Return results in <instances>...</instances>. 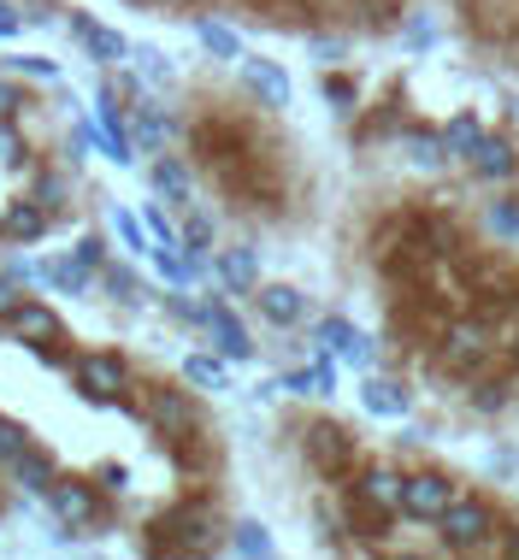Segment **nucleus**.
I'll list each match as a JSON object with an SVG mask.
<instances>
[{
    "label": "nucleus",
    "mask_w": 519,
    "mask_h": 560,
    "mask_svg": "<svg viewBox=\"0 0 519 560\" xmlns=\"http://www.w3.org/2000/svg\"><path fill=\"white\" fill-rule=\"evenodd\" d=\"M496 532V520H491V508L484 502H466V495H454L449 508H442V520H437V537H442V549H454V555H472V549H484Z\"/></svg>",
    "instance_id": "f257e3e1"
},
{
    "label": "nucleus",
    "mask_w": 519,
    "mask_h": 560,
    "mask_svg": "<svg viewBox=\"0 0 519 560\" xmlns=\"http://www.w3.org/2000/svg\"><path fill=\"white\" fill-rule=\"evenodd\" d=\"M372 354H378V348H372V337H366V330H355V342H348L337 360H348V366H360V372H366V366H372Z\"/></svg>",
    "instance_id": "f704fd0d"
},
{
    "label": "nucleus",
    "mask_w": 519,
    "mask_h": 560,
    "mask_svg": "<svg viewBox=\"0 0 519 560\" xmlns=\"http://www.w3.org/2000/svg\"><path fill=\"white\" fill-rule=\"evenodd\" d=\"M207 330H212V342H219V354H224V360H254V337L242 330V319H237L231 307L207 301Z\"/></svg>",
    "instance_id": "9b49d317"
},
{
    "label": "nucleus",
    "mask_w": 519,
    "mask_h": 560,
    "mask_svg": "<svg viewBox=\"0 0 519 560\" xmlns=\"http://www.w3.org/2000/svg\"><path fill=\"white\" fill-rule=\"evenodd\" d=\"M101 283H106V295L125 301V307H136V301H142V283H136L125 266H101Z\"/></svg>",
    "instance_id": "cd10ccee"
},
{
    "label": "nucleus",
    "mask_w": 519,
    "mask_h": 560,
    "mask_svg": "<svg viewBox=\"0 0 519 560\" xmlns=\"http://www.w3.org/2000/svg\"><path fill=\"white\" fill-rule=\"evenodd\" d=\"M308 454L319 460V472H337V466L348 460V431H337V425L308 431Z\"/></svg>",
    "instance_id": "f3484780"
},
{
    "label": "nucleus",
    "mask_w": 519,
    "mask_h": 560,
    "mask_svg": "<svg viewBox=\"0 0 519 560\" xmlns=\"http://www.w3.org/2000/svg\"><path fill=\"white\" fill-rule=\"evenodd\" d=\"M514 113H519V107H514Z\"/></svg>",
    "instance_id": "09e8293b"
},
{
    "label": "nucleus",
    "mask_w": 519,
    "mask_h": 560,
    "mask_svg": "<svg viewBox=\"0 0 519 560\" xmlns=\"http://www.w3.org/2000/svg\"><path fill=\"white\" fill-rule=\"evenodd\" d=\"M183 384H195V389H231L224 354H189V360H183Z\"/></svg>",
    "instance_id": "6ab92c4d"
},
{
    "label": "nucleus",
    "mask_w": 519,
    "mask_h": 560,
    "mask_svg": "<svg viewBox=\"0 0 519 560\" xmlns=\"http://www.w3.org/2000/svg\"><path fill=\"white\" fill-rule=\"evenodd\" d=\"M195 36H201V48H207L212 59H242V54H249L237 30H224L219 19H195Z\"/></svg>",
    "instance_id": "aec40b11"
},
{
    "label": "nucleus",
    "mask_w": 519,
    "mask_h": 560,
    "mask_svg": "<svg viewBox=\"0 0 519 560\" xmlns=\"http://www.w3.org/2000/svg\"><path fill=\"white\" fill-rule=\"evenodd\" d=\"M48 502L59 513V525H89V520H101V502H95V490H89L83 478H54L48 483Z\"/></svg>",
    "instance_id": "6e6552de"
},
{
    "label": "nucleus",
    "mask_w": 519,
    "mask_h": 560,
    "mask_svg": "<svg viewBox=\"0 0 519 560\" xmlns=\"http://www.w3.org/2000/svg\"><path fill=\"white\" fill-rule=\"evenodd\" d=\"M148 419L165 431V436H189L201 425V413H195V401L183 396V389H154V401H148Z\"/></svg>",
    "instance_id": "9d476101"
},
{
    "label": "nucleus",
    "mask_w": 519,
    "mask_h": 560,
    "mask_svg": "<svg viewBox=\"0 0 519 560\" xmlns=\"http://www.w3.org/2000/svg\"><path fill=\"white\" fill-rule=\"evenodd\" d=\"M24 448H30V431H24V425H12V419L0 413V466H12Z\"/></svg>",
    "instance_id": "2f4dec72"
},
{
    "label": "nucleus",
    "mask_w": 519,
    "mask_h": 560,
    "mask_svg": "<svg viewBox=\"0 0 519 560\" xmlns=\"http://www.w3.org/2000/svg\"><path fill=\"white\" fill-rule=\"evenodd\" d=\"M313 342L325 348V354H343V348L355 342V325H348V319H337V313H331V319H319V330H313Z\"/></svg>",
    "instance_id": "c85d7f7f"
},
{
    "label": "nucleus",
    "mask_w": 519,
    "mask_h": 560,
    "mask_svg": "<svg viewBox=\"0 0 519 560\" xmlns=\"http://www.w3.org/2000/svg\"><path fill=\"white\" fill-rule=\"evenodd\" d=\"M113 231H118V242H125L130 254H154V248H148V231H142V219H136V213H125V207H113Z\"/></svg>",
    "instance_id": "7c9ffc66"
},
{
    "label": "nucleus",
    "mask_w": 519,
    "mask_h": 560,
    "mask_svg": "<svg viewBox=\"0 0 519 560\" xmlns=\"http://www.w3.org/2000/svg\"><path fill=\"white\" fill-rule=\"evenodd\" d=\"M78 389L89 401H118V389H130V366L118 354H83L78 360Z\"/></svg>",
    "instance_id": "7ed1b4c3"
},
{
    "label": "nucleus",
    "mask_w": 519,
    "mask_h": 560,
    "mask_svg": "<svg viewBox=\"0 0 519 560\" xmlns=\"http://www.w3.org/2000/svg\"><path fill=\"white\" fill-rule=\"evenodd\" d=\"M212 271H219L224 295H254L260 290V254L254 248H224L219 260H212Z\"/></svg>",
    "instance_id": "f8f14e48"
},
{
    "label": "nucleus",
    "mask_w": 519,
    "mask_h": 560,
    "mask_svg": "<svg viewBox=\"0 0 519 560\" xmlns=\"http://www.w3.org/2000/svg\"><path fill=\"white\" fill-rule=\"evenodd\" d=\"M472 172H478V184H508V177L519 172V154H514V142H508V136H491V130H484V142L478 148H472Z\"/></svg>",
    "instance_id": "1a4fd4ad"
},
{
    "label": "nucleus",
    "mask_w": 519,
    "mask_h": 560,
    "mask_svg": "<svg viewBox=\"0 0 519 560\" xmlns=\"http://www.w3.org/2000/svg\"><path fill=\"white\" fill-rule=\"evenodd\" d=\"M231 549L249 555V560H266V555H272V532H266L260 520H237V525H231Z\"/></svg>",
    "instance_id": "b1692460"
},
{
    "label": "nucleus",
    "mask_w": 519,
    "mask_h": 560,
    "mask_svg": "<svg viewBox=\"0 0 519 560\" xmlns=\"http://www.w3.org/2000/svg\"><path fill=\"white\" fill-rule=\"evenodd\" d=\"M449 502H454V483L442 472H414L402 483V513H407V520H419V525H437Z\"/></svg>",
    "instance_id": "f03ea898"
},
{
    "label": "nucleus",
    "mask_w": 519,
    "mask_h": 560,
    "mask_svg": "<svg viewBox=\"0 0 519 560\" xmlns=\"http://www.w3.org/2000/svg\"><path fill=\"white\" fill-rule=\"evenodd\" d=\"M402 472L395 466H372V472L360 478V502H372L378 513H402Z\"/></svg>",
    "instance_id": "ddd939ff"
},
{
    "label": "nucleus",
    "mask_w": 519,
    "mask_h": 560,
    "mask_svg": "<svg viewBox=\"0 0 519 560\" xmlns=\"http://www.w3.org/2000/svg\"><path fill=\"white\" fill-rule=\"evenodd\" d=\"M431 42H437V30L425 24V19H414V24H407V48H414V54H425Z\"/></svg>",
    "instance_id": "a19ab883"
},
{
    "label": "nucleus",
    "mask_w": 519,
    "mask_h": 560,
    "mask_svg": "<svg viewBox=\"0 0 519 560\" xmlns=\"http://www.w3.org/2000/svg\"><path fill=\"white\" fill-rule=\"evenodd\" d=\"M154 189L165 195V201H177V207L195 201V184H189V172H183L177 160H154Z\"/></svg>",
    "instance_id": "412c9836"
},
{
    "label": "nucleus",
    "mask_w": 519,
    "mask_h": 560,
    "mask_svg": "<svg viewBox=\"0 0 519 560\" xmlns=\"http://www.w3.org/2000/svg\"><path fill=\"white\" fill-rule=\"evenodd\" d=\"M237 66H242V83H249L254 95L266 101V107H289V101H296V83H289V71L278 66V59H260V54H242Z\"/></svg>",
    "instance_id": "39448f33"
},
{
    "label": "nucleus",
    "mask_w": 519,
    "mask_h": 560,
    "mask_svg": "<svg viewBox=\"0 0 519 560\" xmlns=\"http://www.w3.org/2000/svg\"><path fill=\"white\" fill-rule=\"evenodd\" d=\"M148 231H154V242H160V248H183V242H177V231L165 224V213H160V207H148Z\"/></svg>",
    "instance_id": "4c0bfd02"
},
{
    "label": "nucleus",
    "mask_w": 519,
    "mask_h": 560,
    "mask_svg": "<svg viewBox=\"0 0 519 560\" xmlns=\"http://www.w3.org/2000/svg\"><path fill=\"white\" fill-rule=\"evenodd\" d=\"M71 36H78V48L95 59V66H130V42L118 36V30H106V24H95V19H83V12H71Z\"/></svg>",
    "instance_id": "20e7f679"
},
{
    "label": "nucleus",
    "mask_w": 519,
    "mask_h": 560,
    "mask_svg": "<svg viewBox=\"0 0 519 560\" xmlns=\"http://www.w3.org/2000/svg\"><path fill=\"white\" fill-rule=\"evenodd\" d=\"M19 301H24V295H19V290H12V283H0V325H7V319H12V307H19Z\"/></svg>",
    "instance_id": "a18cd8bd"
},
{
    "label": "nucleus",
    "mask_w": 519,
    "mask_h": 560,
    "mask_svg": "<svg viewBox=\"0 0 519 560\" xmlns=\"http://www.w3.org/2000/svg\"><path fill=\"white\" fill-rule=\"evenodd\" d=\"M130 142H136V148H148V154H160V148L172 142V125H165V113L154 107V101H142V107H136Z\"/></svg>",
    "instance_id": "dca6fc26"
},
{
    "label": "nucleus",
    "mask_w": 519,
    "mask_h": 560,
    "mask_svg": "<svg viewBox=\"0 0 519 560\" xmlns=\"http://www.w3.org/2000/svg\"><path fill=\"white\" fill-rule=\"evenodd\" d=\"M278 389H289V396H319V377H313V366H296L278 377Z\"/></svg>",
    "instance_id": "72a5a7b5"
},
{
    "label": "nucleus",
    "mask_w": 519,
    "mask_h": 560,
    "mask_svg": "<svg viewBox=\"0 0 519 560\" xmlns=\"http://www.w3.org/2000/svg\"><path fill=\"white\" fill-rule=\"evenodd\" d=\"M19 107H24V95H19V89H12V83H0V118H12Z\"/></svg>",
    "instance_id": "c03bdc74"
},
{
    "label": "nucleus",
    "mask_w": 519,
    "mask_h": 560,
    "mask_svg": "<svg viewBox=\"0 0 519 560\" xmlns=\"http://www.w3.org/2000/svg\"><path fill=\"white\" fill-rule=\"evenodd\" d=\"M36 195H42V207H59V201H66V177H59V172H48V177L36 184Z\"/></svg>",
    "instance_id": "58836bf2"
},
{
    "label": "nucleus",
    "mask_w": 519,
    "mask_h": 560,
    "mask_svg": "<svg viewBox=\"0 0 519 560\" xmlns=\"http://www.w3.org/2000/svg\"><path fill=\"white\" fill-rule=\"evenodd\" d=\"M183 254H195V260H201V254L212 248V219L207 213H189V219H183Z\"/></svg>",
    "instance_id": "c756f323"
},
{
    "label": "nucleus",
    "mask_w": 519,
    "mask_h": 560,
    "mask_svg": "<svg viewBox=\"0 0 519 560\" xmlns=\"http://www.w3.org/2000/svg\"><path fill=\"white\" fill-rule=\"evenodd\" d=\"M501 401H508V384H478L472 389V407H478V413H496Z\"/></svg>",
    "instance_id": "c9c22d12"
},
{
    "label": "nucleus",
    "mask_w": 519,
    "mask_h": 560,
    "mask_svg": "<svg viewBox=\"0 0 519 560\" xmlns=\"http://www.w3.org/2000/svg\"><path fill=\"white\" fill-rule=\"evenodd\" d=\"M343 54H348V42H331V36H319V42H313V59H319V66H337Z\"/></svg>",
    "instance_id": "ea45409f"
},
{
    "label": "nucleus",
    "mask_w": 519,
    "mask_h": 560,
    "mask_svg": "<svg viewBox=\"0 0 519 560\" xmlns=\"http://www.w3.org/2000/svg\"><path fill=\"white\" fill-rule=\"evenodd\" d=\"M71 260L89 266V271H101L106 266V242L101 236H78V248H71Z\"/></svg>",
    "instance_id": "473e14b6"
},
{
    "label": "nucleus",
    "mask_w": 519,
    "mask_h": 560,
    "mask_svg": "<svg viewBox=\"0 0 519 560\" xmlns=\"http://www.w3.org/2000/svg\"><path fill=\"white\" fill-rule=\"evenodd\" d=\"M484 142V125L472 113H454L449 125H442V148H449V160H472V148Z\"/></svg>",
    "instance_id": "a211bd4d"
},
{
    "label": "nucleus",
    "mask_w": 519,
    "mask_h": 560,
    "mask_svg": "<svg viewBox=\"0 0 519 560\" xmlns=\"http://www.w3.org/2000/svg\"><path fill=\"white\" fill-rule=\"evenodd\" d=\"M0 224H7V231L19 236V242H36L42 231H48V207H36V201H19V207H7V219H0Z\"/></svg>",
    "instance_id": "5701e85b"
},
{
    "label": "nucleus",
    "mask_w": 519,
    "mask_h": 560,
    "mask_svg": "<svg viewBox=\"0 0 519 560\" xmlns=\"http://www.w3.org/2000/svg\"><path fill=\"white\" fill-rule=\"evenodd\" d=\"M7 330V337H19V342H66V325H59V313L54 307H42V301H19V307H12V319L0 325Z\"/></svg>",
    "instance_id": "423d86ee"
},
{
    "label": "nucleus",
    "mask_w": 519,
    "mask_h": 560,
    "mask_svg": "<svg viewBox=\"0 0 519 560\" xmlns=\"http://www.w3.org/2000/svg\"><path fill=\"white\" fill-rule=\"evenodd\" d=\"M325 101H331V107H348V101H355V83H348V78H325Z\"/></svg>",
    "instance_id": "79ce46f5"
},
{
    "label": "nucleus",
    "mask_w": 519,
    "mask_h": 560,
    "mask_svg": "<svg viewBox=\"0 0 519 560\" xmlns=\"http://www.w3.org/2000/svg\"><path fill=\"white\" fill-rule=\"evenodd\" d=\"M130 66L142 71L148 83H172V59H165L154 42H130Z\"/></svg>",
    "instance_id": "a878e982"
},
{
    "label": "nucleus",
    "mask_w": 519,
    "mask_h": 560,
    "mask_svg": "<svg viewBox=\"0 0 519 560\" xmlns=\"http://www.w3.org/2000/svg\"><path fill=\"white\" fill-rule=\"evenodd\" d=\"M360 407H366V413H378V419H402L407 413V389L395 384V377H366V384H360Z\"/></svg>",
    "instance_id": "4468645a"
},
{
    "label": "nucleus",
    "mask_w": 519,
    "mask_h": 560,
    "mask_svg": "<svg viewBox=\"0 0 519 560\" xmlns=\"http://www.w3.org/2000/svg\"><path fill=\"white\" fill-rule=\"evenodd\" d=\"M12 472H19V478L30 483V490H42V495H48V483L59 478V472H54V460H48L42 448H24L19 460H12Z\"/></svg>",
    "instance_id": "393cba45"
},
{
    "label": "nucleus",
    "mask_w": 519,
    "mask_h": 560,
    "mask_svg": "<svg viewBox=\"0 0 519 560\" xmlns=\"http://www.w3.org/2000/svg\"><path fill=\"white\" fill-rule=\"evenodd\" d=\"M407 160H414L419 172H442V165H449V148H442V136H407Z\"/></svg>",
    "instance_id": "bb28decb"
},
{
    "label": "nucleus",
    "mask_w": 519,
    "mask_h": 560,
    "mask_svg": "<svg viewBox=\"0 0 519 560\" xmlns=\"http://www.w3.org/2000/svg\"><path fill=\"white\" fill-rule=\"evenodd\" d=\"M101 483L106 490H125V466H101Z\"/></svg>",
    "instance_id": "49530a36"
},
{
    "label": "nucleus",
    "mask_w": 519,
    "mask_h": 560,
    "mask_svg": "<svg viewBox=\"0 0 519 560\" xmlns=\"http://www.w3.org/2000/svg\"><path fill=\"white\" fill-rule=\"evenodd\" d=\"M442 354H449V366H472V360L491 354V330H484V325H454Z\"/></svg>",
    "instance_id": "2eb2a0df"
},
{
    "label": "nucleus",
    "mask_w": 519,
    "mask_h": 560,
    "mask_svg": "<svg viewBox=\"0 0 519 560\" xmlns=\"http://www.w3.org/2000/svg\"><path fill=\"white\" fill-rule=\"evenodd\" d=\"M337 354H325L319 348V360H313V377H319V396H337V366H331Z\"/></svg>",
    "instance_id": "e433bc0d"
},
{
    "label": "nucleus",
    "mask_w": 519,
    "mask_h": 560,
    "mask_svg": "<svg viewBox=\"0 0 519 560\" xmlns=\"http://www.w3.org/2000/svg\"><path fill=\"white\" fill-rule=\"evenodd\" d=\"M254 307H260V319L278 325V330L308 319V295H301L296 283H260V290H254Z\"/></svg>",
    "instance_id": "0eeeda50"
},
{
    "label": "nucleus",
    "mask_w": 519,
    "mask_h": 560,
    "mask_svg": "<svg viewBox=\"0 0 519 560\" xmlns=\"http://www.w3.org/2000/svg\"><path fill=\"white\" fill-rule=\"evenodd\" d=\"M508 555H519V537H508Z\"/></svg>",
    "instance_id": "de8ad7c7"
},
{
    "label": "nucleus",
    "mask_w": 519,
    "mask_h": 560,
    "mask_svg": "<svg viewBox=\"0 0 519 560\" xmlns=\"http://www.w3.org/2000/svg\"><path fill=\"white\" fill-rule=\"evenodd\" d=\"M484 231L501 236V242H514V248H519V195H501V201L484 207Z\"/></svg>",
    "instance_id": "4be33fe9"
},
{
    "label": "nucleus",
    "mask_w": 519,
    "mask_h": 560,
    "mask_svg": "<svg viewBox=\"0 0 519 560\" xmlns=\"http://www.w3.org/2000/svg\"><path fill=\"white\" fill-rule=\"evenodd\" d=\"M12 71H36V78H59L54 59H12Z\"/></svg>",
    "instance_id": "37998d69"
}]
</instances>
